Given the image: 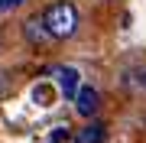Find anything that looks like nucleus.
I'll return each mask as SVG.
<instances>
[{
	"label": "nucleus",
	"mask_w": 146,
	"mask_h": 143,
	"mask_svg": "<svg viewBox=\"0 0 146 143\" xmlns=\"http://www.w3.org/2000/svg\"><path fill=\"white\" fill-rule=\"evenodd\" d=\"M58 88H62L65 98H75V91L81 88V78H78V69H58Z\"/></svg>",
	"instance_id": "39448f33"
},
{
	"label": "nucleus",
	"mask_w": 146,
	"mask_h": 143,
	"mask_svg": "<svg viewBox=\"0 0 146 143\" xmlns=\"http://www.w3.org/2000/svg\"><path fill=\"white\" fill-rule=\"evenodd\" d=\"M104 140H107V130H104V124H101V120L84 124V127L72 137V143H104Z\"/></svg>",
	"instance_id": "20e7f679"
},
{
	"label": "nucleus",
	"mask_w": 146,
	"mask_h": 143,
	"mask_svg": "<svg viewBox=\"0 0 146 143\" xmlns=\"http://www.w3.org/2000/svg\"><path fill=\"white\" fill-rule=\"evenodd\" d=\"M23 3V0H0V13H3V10H13V7H20Z\"/></svg>",
	"instance_id": "6e6552de"
},
{
	"label": "nucleus",
	"mask_w": 146,
	"mask_h": 143,
	"mask_svg": "<svg viewBox=\"0 0 146 143\" xmlns=\"http://www.w3.org/2000/svg\"><path fill=\"white\" fill-rule=\"evenodd\" d=\"M65 140H68L65 130H55V133H52V143H65Z\"/></svg>",
	"instance_id": "1a4fd4ad"
},
{
	"label": "nucleus",
	"mask_w": 146,
	"mask_h": 143,
	"mask_svg": "<svg viewBox=\"0 0 146 143\" xmlns=\"http://www.w3.org/2000/svg\"><path fill=\"white\" fill-rule=\"evenodd\" d=\"M127 81H133V85H140L146 91V65H140V69H133V72H127Z\"/></svg>",
	"instance_id": "0eeeda50"
},
{
	"label": "nucleus",
	"mask_w": 146,
	"mask_h": 143,
	"mask_svg": "<svg viewBox=\"0 0 146 143\" xmlns=\"http://www.w3.org/2000/svg\"><path fill=\"white\" fill-rule=\"evenodd\" d=\"M23 33H26V39H29L33 46L52 43V36H49V29H46V23H42V16H29V20L23 23Z\"/></svg>",
	"instance_id": "7ed1b4c3"
},
{
	"label": "nucleus",
	"mask_w": 146,
	"mask_h": 143,
	"mask_svg": "<svg viewBox=\"0 0 146 143\" xmlns=\"http://www.w3.org/2000/svg\"><path fill=\"white\" fill-rule=\"evenodd\" d=\"M42 23H46V29H49L52 39H68L78 29V10H75V3H68V0L49 3L46 13H42Z\"/></svg>",
	"instance_id": "f257e3e1"
},
{
	"label": "nucleus",
	"mask_w": 146,
	"mask_h": 143,
	"mask_svg": "<svg viewBox=\"0 0 146 143\" xmlns=\"http://www.w3.org/2000/svg\"><path fill=\"white\" fill-rule=\"evenodd\" d=\"M72 101H75V111L81 117H94L98 107H101V94H98V88H91V85H81Z\"/></svg>",
	"instance_id": "f03ea898"
},
{
	"label": "nucleus",
	"mask_w": 146,
	"mask_h": 143,
	"mask_svg": "<svg viewBox=\"0 0 146 143\" xmlns=\"http://www.w3.org/2000/svg\"><path fill=\"white\" fill-rule=\"evenodd\" d=\"M52 98H55V91L46 85V81H42V85H36L33 88V101H36V104H42V107H49L52 104Z\"/></svg>",
	"instance_id": "423d86ee"
}]
</instances>
